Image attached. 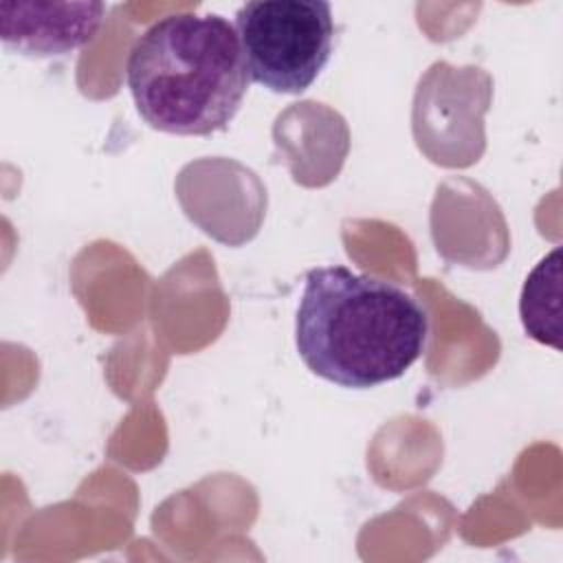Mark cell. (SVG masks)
Here are the masks:
<instances>
[{
    "label": "cell",
    "mask_w": 563,
    "mask_h": 563,
    "mask_svg": "<svg viewBox=\"0 0 563 563\" xmlns=\"http://www.w3.org/2000/svg\"><path fill=\"white\" fill-rule=\"evenodd\" d=\"M561 299V249H552L526 277L519 314L523 330L539 343L561 350L559 341Z\"/></svg>",
    "instance_id": "cell-5"
},
{
    "label": "cell",
    "mask_w": 563,
    "mask_h": 563,
    "mask_svg": "<svg viewBox=\"0 0 563 563\" xmlns=\"http://www.w3.org/2000/svg\"><path fill=\"white\" fill-rule=\"evenodd\" d=\"M249 81L238 31L218 13L156 20L136 37L125 62V84L141 119L178 136L224 130Z\"/></svg>",
    "instance_id": "cell-2"
},
{
    "label": "cell",
    "mask_w": 563,
    "mask_h": 563,
    "mask_svg": "<svg viewBox=\"0 0 563 563\" xmlns=\"http://www.w3.org/2000/svg\"><path fill=\"white\" fill-rule=\"evenodd\" d=\"M106 18L101 2H0L2 46L24 57H59L86 46Z\"/></svg>",
    "instance_id": "cell-4"
},
{
    "label": "cell",
    "mask_w": 563,
    "mask_h": 563,
    "mask_svg": "<svg viewBox=\"0 0 563 563\" xmlns=\"http://www.w3.org/2000/svg\"><path fill=\"white\" fill-rule=\"evenodd\" d=\"M235 31L249 77L277 95L308 90L325 68L332 9L321 0H253L238 9Z\"/></svg>",
    "instance_id": "cell-3"
},
{
    "label": "cell",
    "mask_w": 563,
    "mask_h": 563,
    "mask_svg": "<svg viewBox=\"0 0 563 563\" xmlns=\"http://www.w3.org/2000/svg\"><path fill=\"white\" fill-rule=\"evenodd\" d=\"M427 341V308L402 286L347 266L306 273L295 345L319 378L350 389L396 380L422 356Z\"/></svg>",
    "instance_id": "cell-1"
}]
</instances>
